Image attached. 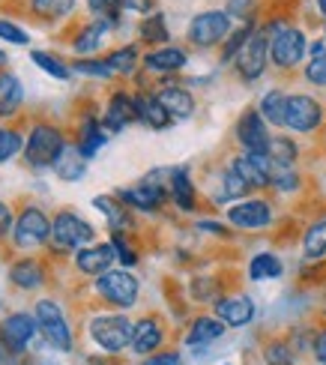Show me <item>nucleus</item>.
Masks as SVG:
<instances>
[{
  "label": "nucleus",
  "instance_id": "obj_1",
  "mask_svg": "<svg viewBox=\"0 0 326 365\" xmlns=\"http://www.w3.org/2000/svg\"><path fill=\"white\" fill-rule=\"evenodd\" d=\"M63 147H66V138H63V132H60L57 126L51 123H36L34 129H30L27 135V141H24V162L30 165V168H54V162L57 156L63 153Z\"/></svg>",
  "mask_w": 326,
  "mask_h": 365
},
{
  "label": "nucleus",
  "instance_id": "obj_2",
  "mask_svg": "<svg viewBox=\"0 0 326 365\" xmlns=\"http://www.w3.org/2000/svg\"><path fill=\"white\" fill-rule=\"evenodd\" d=\"M132 336H135V324L126 314H99L90 321V339L108 354H120L132 347Z\"/></svg>",
  "mask_w": 326,
  "mask_h": 365
},
{
  "label": "nucleus",
  "instance_id": "obj_3",
  "mask_svg": "<svg viewBox=\"0 0 326 365\" xmlns=\"http://www.w3.org/2000/svg\"><path fill=\"white\" fill-rule=\"evenodd\" d=\"M230 15L225 9H207L198 12L189 21V30H185V39L195 48H213V45H222L230 34Z\"/></svg>",
  "mask_w": 326,
  "mask_h": 365
},
{
  "label": "nucleus",
  "instance_id": "obj_4",
  "mask_svg": "<svg viewBox=\"0 0 326 365\" xmlns=\"http://www.w3.org/2000/svg\"><path fill=\"white\" fill-rule=\"evenodd\" d=\"M267 63H270V36H267V30H263V27H258L255 34L248 36V42L240 48L234 66H237L240 81L255 84L258 78H263Z\"/></svg>",
  "mask_w": 326,
  "mask_h": 365
},
{
  "label": "nucleus",
  "instance_id": "obj_5",
  "mask_svg": "<svg viewBox=\"0 0 326 365\" xmlns=\"http://www.w3.org/2000/svg\"><path fill=\"white\" fill-rule=\"evenodd\" d=\"M96 240V231L93 225H87L78 212H57V219L51 222V242L57 246V252H75V249H84Z\"/></svg>",
  "mask_w": 326,
  "mask_h": 365
},
{
  "label": "nucleus",
  "instance_id": "obj_6",
  "mask_svg": "<svg viewBox=\"0 0 326 365\" xmlns=\"http://www.w3.org/2000/svg\"><path fill=\"white\" fill-rule=\"evenodd\" d=\"M305 54H308V39L300 27L287 24L270 36V60L278 69H297Z\"/></svg>",
  "mask_w": 326,
  "mask_h": 365
},
{
  "label": "nucleus",
  "instance_id": "obj_7",
  "mask_svg": "<svg viewBox=\"0 0 326 365\" xmlns=\"http://www.w3.org/2000/svg\"><path fill=\"white\" fill-rule=\"evenodd\" d=\"M93 287H96V294L105 302H111L117 309H132L138 302V294H141V284H138V279L126 269H108L105 276L96 279Z\"/></svg>",
  "mask_w": 326,
  "mask_h": 365
},
{
  "label": "nucleus",
  "instance_id": "obj_8",
  "mask_svg": "<svg viewBox=\"0 0 326 365\" xmlns=\"http://www.w3.org/2000/svg\"><path fill=\"white\" fill-rule=\"evenodd\" d=\"M326 111L323 105L308 96V93H290L287 96V114H285V126L290 132H300V135H312L323 126Z\"/></svg>",
  "mask_w": 326,
  "mask_h": 365
},
{
  "label": "nucleus",
  "instance_id": "obj_9",
  "mask_svg": "<svg viewBox=\"0 0 326 365\" xmlns=\"http://www.w3.org/2000/svg\"><path fill=\"white\" fill-rule=\"evenodd\" d=\"M36 324H39V332H42V339L49 341L54 351H69L72 347V329L66 324V317L63 312H60V306L54 299H39L36 302Z\"/></svg>",
  "mask_w": 326,
  "mask_h": 365
},
{
  "label": "nucleus",
  "instance_id": "obj_10",
  "mask_svg": "<svg viewBox=\"0 0 326 365\" xmlns=\"http://www.w3.org/2000/svg\"><path fill=\"white\" fill-rule=\"evenodd\" d=\"M270 123L260 117L258 108H245L237 120V141L243 153H270Z\"/></svg>",
  "mask_w": 326,
  "mask_h": 365
},
{
  "label": "nucleus",
  "instance_id": "obj_11",
  "mask_svg": "<svg viewBox=\"0 0 326 365\" xmlns=\"http://www.w3.org/2000/svg\"><path fill=\"white\" fill-rule=\"evenodd\" d=\"M51 237V222L39 207H24L19 222H15V246L19 249H34L49 242Z\"/></svg>",
  "mask_w": 326,
  "mask_h": 365
},
{
  "label": "nucleus",
  "instance_id": "obj_12",
  "mask_svg": "<svg viewBox=\"0 0 326 365\" xmlns=\"http://www.w3.org/2000/svg\"><path fill=\"white\" fill-rule=\"evenodd\" d=\"M36 329H39V324L34 314L15 312V314L4 317V324H0V339H4L9 354H21V351H27V344L36 339Z\"/></svg>",
  "mask_w": 326,
  "mask_h": 365
},
{
  "label": "nucleus",
  "instance_id": "obj_13",
  "mask_svg": "<svg viewBox=\"0 0 326 365\" xmlns=\"http://www.w3.org/2000/svg\"><path fill=\"white\" fill-rule=\"evenodd\" d=\"M228 222L234 227H243V231H260V227L272 225V207L260 197H248V201H240L228 210Z\"/></svg>",
  "mask_w": 326,
  "mask_h": 365
},
{
  "label": "nucleus",
  "instance_id": "obj_14",
  "mask_svg": "<svg viewBox=\"0 0 326 365\" xmlns=\"http://www.w3.org/2000/svg\"><path fill=\"white\" fill-rule=\"evenodd\" d=\"M111 264H117V252L111 242H102V246H84L78 249V255H75V267H78L84 276H105L108 269H111Z\"/></svg>",
  "mask_w": 326,
  "mask_h": 365
},
{
  "label": "nucleus",
  "instance_id": "obj_15",
  "mask_svg": "<svg viewBox=\"0 0 326 365\" xmlns=\"http://www.w3.org/2000/svg\"><path fill=\"white\" fill-rule=\"evenodd\" d=\"M117 197L126 207H132V210L156 212L168 201V197H170V192L165 186H150V182H141V186H135V189H120Z\"/></svg>",
  "mask_w": 326,
  "mask_h": 365
},
{
  "label": "nucleus",
  "instance_id": "obj_16",
  "mask_svg": "<svg viewBox=\"0 0 326 365\" xmlns=\"http://www.w3.org/2000/svg\"><path fill=\"white\" fill-rule=\"evenodd\" d=\"M215 317L225 321L228 327H245L255 321V302L245 294L237 297H219L215 299Z\"/></svg>",
  "mask_w": 326,
  "mask_h": 365
},
{
  "label": "nucleus",
  "instance_id": "obj_17",
  "mask_svg": "<svg viewBox=\"0 0 326 365\" xmlns=\"http://www.w3.org/2000/svg\"><path fill=\"white\" fill-rule=\"evenodd\" d=\"M165 344V327L159 317H141V321L135 324V336H132V351L141 354V356H150L156 354L159 347Z\"/></svg>",
  "mask_w": 326,
  "mask_h": 365
},
{
  "label": "nucleus",
  "instance_id": "obj_18",
  "mask_svg": "<svg viewBox=\"0 0 326 365\" xmlns=\"http://www.w3.org/2000/svg\"><path fill=\"white\" fill-rule=\"evenodd\" d=\"M132 120H138V114H135V96L117 90V93L111 96V102H108V108H105L102 126L108 132H120V129H126Z\"/></svg>",
  "mask_w": 326,
  "mask_h": 365
},
{
  "label": "nucleus",
  "instance_id": "obj_19",
  "mask_svg": "<svg viewBox=\"0 0 326 365\" xmlns=\"http://www.w3.org/2000/svg\"><path fill=\"white\" fill-rule=\"evenodd\" d=\"M135 96V114H138V120H141L144 126H150V129H165V126H170V117L168 114V108L159 102V96L156 93H132Z\"/></svg>",
  "mask_w": 326,
  "mask_h": 365
},
{
  "label": "nucleus",
  "instance_id": "obj_20",
  "mask_svg": "<svg viewBox=\"0 0 326 365\" xmlns=\"http://www.w3.org/2000/svg\"><path fill=\"white\" fill-rule=\"evenodd\" d=\"M156 96H159V102L165 105L168 114L174 120H189L195 114V96L180 84H165Z\"/></svg>",
  "mask_w": 326,
  "mask_h": 365
},
{
  "label": "nucleus",
  "instance_id": "obj_21",
  "mask_svg": "<svg viewBox=\"0 0 326 365\" xmlns=\"http://www.w3.org/2000/svg\"><path fill=\"white\" fill-rule=\"evenodd\" d=\"M141 63H144V69L156 72V75H168V72H180L185 63H189V54L183 48H174V45H165V48L150 51Z\"/></svg>",
  "mask_w": 326,
  "mask_h": 365
},
{
  "label": "nucleus",
  "instance_id": "obj_22",
  "mask_svg": "<svg viewBox=\"0 0 326 365\" xmlns=\"http://www.w3.org/2000/svg\"><path fill=\"white\" fill-rule=\"evenodd\" d=\"M168 189H170V201H174L183 212H192L198 207L195 182H192V177H189V171H185V168H174V171H170Z\"/></svg>",
  "mask_w": 326,
  "mask_h": 365
},
{
  "label": "nucleus",
  "instance_id": "obj_23",
  "mask_svg": "<svg viewBox=\"0 0 326 365\" xmlns=\"http://www.w3.org/2000/svg\"><path fill=\"white\" fill-rule=\"evenodd\" d=\"M9 282L15 287H21V291H36V287H42V282H45V269L36 257H21V261L12 264Z\"/></svg>",
  "mask_w": 326,
  "mask_h": 365
},
{
  "label": "nucleus",
  "instance_id": "obj_24",
  "mask_svg": "<svg viewBox=\"0 0 326 365\" xmlns=\"http://www.w3.org/2000/svg\"><path fill=\"white\" fill-rule=\"evenodd\" d=\"M225 321H219V317H198V321L189 327V332H185V344L189 347H207L213 341H219L225 336Z\"/></svg>",
  "mask_w": 326,
  "mask_h": 365
},
{
  "label": "nucleus",
  "instance_id": "obj_25",
  "mask_svg": "<svg viewBox=\"0 0 326 365\" xmlns=\"http://www.w3.org/2000/svg\"><path fill=\"white\" fill-rule=\"evenodd\" d=\"M105 141H108V129L102 126V120L87 117L84 123H81V132H78V150H81V156L84 159H93L105 147Z\"/></svg>",
  "mask_w": 326,
  "mask_h": 365
},
{
  "label": "nucleus",
  "instance_id": "obj_26",
  "mask_svg": "<svg viewBox=\"0 0 326 365\" xmlns=\"http://www.w3.org/2000/svg\"><path fill=\"white\" fill-rule=\"evenodd\" d=\"M93 207L105 212V219H108V225H111V231H120V234L132 231V216H129V210L123 207L120 197H108V195L93 197Z\"/></svg>",
  "mask_w": 326,
  "mask_h": 365
},
{
  "label": "nucleus",
  "instance_id": "obj_27",
  "mask_svg": "<svg viewBox=\"0 0 326 365\" xmlns=\"http://www.w3.org/2000/svg\"><path fill=\"white\" fill-rule=\"evenodd\" d=\"M24 102V87L12 72H0V117H12Z\"/></svg>",
  "mask_w": 326,
  "mask_h": 365
},
{
  "label": "nucleus",
  "instance_id": "obj_28",
  "mask_svg": "<svg viewBox=\"0 0 326 365\" xmlns=\"http://www.w3.org/2000/svg\"><path fill=\"white\" fill-rule=\"evenodd\" d=\"M84 162H87V159L81 156L78 144H66L63 153H60L57 162H54V174H57L60 180H66V182H75V180L84 177Z\"/></svg>",
  "mask_w": 326,
  "mask_h": 365
},
{
  "label": "nucleus",
  "instance_id": "obj_29",
  "mask_svg": "<svg viewBox=\"0 0 326 365\" xmlns=\"http://www.w3.org/2000/svg\"><path fill=\"white\" fill-rule=\"evenodd\" d=\"M258 111L260 117L267 120L270 126H285V114H287V93L285 90H267V93L260 96V105H258Z\"/></svg>",
  "mask_w": 326,
  "mask_h": 365
},
{
  "label": "nucleus",
  "instance_id": "obj_30",
  "mask_svg": "<svg viewBox=\"0 0 326 365\" xmlns=\"http://www.w3.org/2000/svg\"><path fill=\"white\" fill-rule=\"evenodd\" d=\"M270 159H272V156H270ZM270 186H272L275 192H282V195H293V192H300L302 177H300V171L293 168V165L275 162V159H272V165H270Z\"/></svg>",
  "mask_w": 326,
  "mask_h": 365
},
{
  "label": "nucleus",
  "instance_id": "obj_31",
  "mask_svg": "<svg viewBox=\"0 0 326 365\" xmlns=\"http://www.w3.org/2000/svg\"><path fill=\"white\" fill-rule=\"evenodd\" d=\"M111 30V24H108L105 19H96V21H90L78 30V36L72 39V48L78 51V54H90V51H96L99 45H102V36Z\"/></svg>",
  "mask_w": 326,
  "mask_h": 365
},
{
  "label": "nucleus",
  "instance_id": "obj_32",
  "mask_svg": "<svg viewBox=\"0 0 326 365\" xmlns=\"http://www.w3.org/2000/svg\"><path fill=\"white\" fill-rule=\"evenodd\" d=\"M302 255L308 261H320L326 257V216L315 219L308 225V231L302 234Z\"/></svg>",
  "mask_w": 326,
  "mask_h": 365
},
{
  "label": "nucleus",
  "instance_id": "obj_33",
  "mask_svg": "<svg viewBox=\"0 0 326 365\" xmlns=\"http://www.w3.org/2000/svg\"><path fill=\"white\" fill-rule=\"evenodd\" d=\"M285 272V264L282 257L272 255V252H260L252 257V264H248V276L255 282H263V279H278Z\"/></svg>",
  "mask_w": 326,
  "mask_h": 365
},
{
  "label": "nucleus",
  "instance_id": "obj_34",
  "mask_svg": "<svg viewBox=\"0 0 326 365\" xmlns=\"http://www.w3.org/2000/svg\"><path fill=\"white\" fill-rule=\"evenodd\" d=\"M255 30H258V24H255V21H243L237 30H230L228 39L222 42V63H230V60H237L240 48L248 42V36H252Z\"/></svg>",
  "mask_w": 326,
  "mask_h": 365
},
{
  "label": "nucleus",
  "instance_id": "obj_35",
  "mask_svg": "<svg viewBox=\"0 0 326 365\" xmlns=\"http://www.w3.org/2000/svg\"><path fill=\"white\" fill-rule=\"evenodd\" d=\"M105 60H108V66H111L114 75H132L138 69V63H141V57H138V45H123V48L111 51Z\"/></svg>",
  "mask_w": 326,
  "mask_h": 365
},
{
  "label": "nucleus",
  "instance_id": "obj_36",
  "mask_svg": "<svg viewBox=\"0 0 326 365\" xmlns=\"http://www.w3.org/2000/svg\"><path fill=\"white\" fill-rule=\"evenodd\" d=\"M138 34H141V39H144L147 45H165V42H168V24H165V15H162V12L147 15V19L141 21V27H138Z\"/></svg>",
  "mask_w": 326,
  "mask_h": 365
},
{
  "label": "nucleus",
  "instance_id": "obj_37",
  "mask_svg": "<svg viewBox=\"0 0 326 365\" xmlns=\"http://www.w3.org/2000/svg\"><path fill=\"white\" fill-rule=\"evenodd\" d=\"M30 9H34L42 21H57L75 9V0H30Z\"/></svg>",
  "mask_w": 326,
  "mask_h": 365
},
{
  "label": "nucleus",
  "instance_id": "obj_38",
  "mask_svg": "<svg viewBox=\"0 0 326 365\" xmlns=\"http://www.w3.org/2000/svg\"><path fill=\"white\" fill-rule=\"evenodd\" d=\"M34 57V63L45 72V75H51V78H57V81H66L69 75H72V69L63 63V60H57L54 54H45V51H34L30 54Z\"/></svg>",
  "mask_w": 326,
  "mask_h": 365
},
{
  "label": "nucleus",
  "instance_id": "obj_39",
  "mask_svg": "<svg viewBox=\"0 0 326 365\" xmlns=\"http://www.w3.org/2000/svg\"><path fill=\"white\" fill-rule=\"evenodd\" d=\"M90 12L96 15V19H105L111 27L120 24V12H123V0H87Z\"/></svg>",
  "mask_w": 326,
  "mask_h": 365
},
{
  "label": "nucleus",
  "instance_id": "obj_40",
  "mask_svg": "<svg viewBox=\"0 0 326 365\" xmlns=\"http://www.w3.org/2000/svg\"><path fill=\"white\" fill-rule=\"evenodd\" d=\"M263 359H267V365H293V347L290 341H282V339H275L270 341L267 347H263Z\"/></svg>",
  "mask_w": 326,
  "mask_h": 365
},
{
  "label": "nucleus",
  "instance_id": "obj_41",
  "mask_svg": "<svg viewBox=\"0 0 326 365\" xmlns=\"http://www.w3.org/2000/svg\"><path fill=\"white\" fill-rule=\"evenodd\" d=\"M270 156H272L275 162H287V165H293V162H297V156H300V147L282 135V138H272V141H270Z\"/></svg>",
  "mask_w": 326,
  "mask_h": 365
},
{
  "label": "nucleus",
  "instance_id": "obj_42",
  "mask_svg": "<svg viewBox=\"0 0 326 365\" xmlns=\"http://www.w3.org/2000/svg\"><path fill=\"white\" fill-rule=\"evenodd\" d=\"M19 150H24V138L15 129H4L0 126V162H9Z\"/></svg>",
  "mask_w": 326,
  "mask_h": 365
},
{
  "label": "nucleus",
  "instance_id": "obj_43",
  "mask_svg": "<svg viewBox=\"0 0 326 365\" xmlns=\"http://www.w3.org/2000/svg\"><path fill=\"white\" fill-rule=\"evenodd\" d=\"M72 72H81L87 78H111V66H108V60H75L72 63Z\"/></svg>",
  "mask_w": 326,
  "mask_h": 365
},
{
  "label": "nucleus",
  "instance_id": "obj_44",
  "mask_svg": "<svg viewBox=\"0 0 326 365\" xmlns=\"http://www.w3.org/2000/svg\"><path fill=\"white\" fill-rule=\"evenodd\" d=\"M111 246H114L117 261H120L123 267H135V264H138V252L129 246V237H126V234L111 231Z\"/></svg>",
  "mask_w": 326,
  "mask_h": 365
},
{
  "label": "nucleus",
  "instance_id": "obj_45",
  "mask_svg": "<svg viewBox=\"0 0 326 365\" xmlns=\"http://www.w3.org/2000/svg\"><path fill=\"white\" fill-rule=\"evenodd\" d=\"M225 12L230 19H240V21H255V12H258V0H228Z\"/></svg>",
  "mask_w": 326,
  "mask_h": 365
},
{
  "label": "nucleus",
  "instance_id": "obj_46",
  "mask_svg": "<svg viewBox=\"0 0 326 365\" xmlns=\"http://www.w3.org/2000/svg\"><path fill=\"white\" fill-rule=\"evenodd\" d=\"M0 39L12 42V45H27V42H30L27 30H21L19 24H12V21H6V19H0Z\"/></svg>",
  "mask_w": 326,
  "mask_h": 365
},
{
  "label": "nucleus",
  "instance_id": "obj_47",
  "mask_svg": "<svg viewBox=\"0 0 326 365\" xmlns=\"http://www.w3.org/2000/svg\"><path fill=\"white\" fill-rule=\"evenodd\" d=\"M305 81L315 84V87H326V54L312 57V63L305 66Z\"/></svg>",
  "mask_w": 326,
  "mask_h": 365
},
{
  "label": "nucleus",
  "instance_id": "obj_48",
  "mask_svg": "<svg viewBox=\"0 0 326 365\" xmlns=\"http://www.w3.org/2000/svg\"><path fill=\"white\" fill-rule=\"evenodd\" d=\"M141 365H183L180 354L168 351V354H150V359H144Z\"/></svg>",
  "mask_w": 326,
  "mask_h": 365
},
{
  "label": "nucleus",
  "instance_id": "obj_49",
  "mask_svg": "<svg viewBox=\"0 0 326 365\" xmlns=\"http://www.w3.org/2000/svg\"><path fill=\"white\" fill-rule=\"evenodd\" d=\"M123 9H132V12H144L150 15L156 9V0H123Z\"/></svg>",
  "mask_w": 326,
  "mask_h": 365
},
{
  "label": "nucleus",
  "instance_id": "obj_50",
  "mask_svg": "<svg viewBox=\"0 0 326 365\" xmlns=\"http://www.w3.org/2000/svg\"><path fill=\"white\" fill-rule=\"evenodd\" d=\"M198 231H207V234H215V237H230V227L219 225V222H198Z\"/></svg>",
  "mask_w": 326,
  "mask_h": 365
},
{
  "label": "nucleus",
  "instance_id": "obj_51",
  "mask_svg": "<svg viewBox=\"0 0 326 365\" xmlns=\"http://www.w3.org/2000/svg\"><path fill=\"white\" fill-rule=\"evenodd\" d=\"M9 227H12V212H9V207L4 201H0V240L9 234Z\"/></svg>",
  "mask_w": 326,
  "mask_h": 365
},
{
  "label": "nucleus",
  "instance_id": "obj_52",
  "mask_svg": "<svg viewBox=\"0 0 326 365\" xmlns=\"http://www.w3.org/2000/svg\"><path fill=\"white\" fill-rule=\"evenodd\" d=\"M315 359H317L320 365H326V329L315 336Z\"/></svg>",
  "mask_w": 326,
  "mask_h": 365
},
{
  "label": "nucleus",
  "instance_id": "obj_53",
  "mask_svg": "<svg viewBox=\"0 0 326 365\" xmlns=\"http://www.w3.org/2000/svg\"><path fill=\"white\" fill-rule=\"evenodd\" d=\"M308 54H312V57H323L326 54V36L323 39H315L312 45H308Z\"/></svg>",
  "mask_w": 326,
  "mask_h": 365
},
{
  "label": "nucleus",
  "instance_id": "obj_54",
  "mask_svg": "<svg viewBox=\"0 0 326 365\" xmlns=\"http://www.w3.org/2000/svg\"><path fill=\"white\" fill-rule=\"evenodd\" d=\"M4 359H6V344H4V339H0V365H4Z\"/></svg>",
  "mask_w": 326,
  "mask_h": 365
},
{
  "label": "nucleus",
  "instance_id": "obj_55",
  "mask_svg": "<svg viewBox=\"0 0 326 365\" xmlns=\"http://www.w3.org/2000/svg\"><path fill=\"white\" fill-rule=\"evenodd\" d=\"M317 12H320L323 19H326V0H317Z\"/></svg>",
  "mask_w": 326,
  "mask_h": 365
},
{
  "label": "nucleus",
  "instance_id": "obj_56",
  "mask_svg": "<svg viewBox=\"0 0 326 365\" xmlns=\"http://www.w3.org/2000/svg\"><path fill=\"white\" fill-rule=\"evenodd\" d=\"M4 66H6V54H4V51H0V69H4Z\"/></svg>",
  "mask_w": 326,
  "mask_h": 365
},
{
  "label": "nucleus",
  "instance_id": "obj_57",
  "mask_svg": "<svg viewBox=\"0 0 326 365\" xmlns=\"http://www.w3.org/2000/svg\"><path fill=\"white\" fill-rule=\"evenodd\" d=\"M323 36H326V34H323Z\"/></svg>",
  "mask_w": 326,
  "mask_h": 365
}]
</instances>
